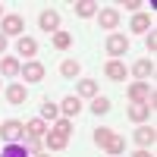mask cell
<instances>
[{
	"label": "cell",
	"instance_id": "cell-1",
	"mask_svg": "<svg viewBox=\"0 0 157 157\" xmlns=\"http://www.w3.org/2000/svg\"><path fill=\"white\" fill-rule=\"evenodd\" d=\"M91 138H94V145H98L101 151H107L110 157H120V154L126 151V138H123L120 132H113V129H94Z\"/></svg>",
	"mask_w": 157,
	"mask_h": 157
},
{
	"label": "cell",
	"instance_id": "cell-2",
	"mask_svg": "<svg viewBox=\"0 0 157 157\" xmlns=\"http://www.w3.org/2000/svg\"><path fill=\"white\" fill-rule=\"evenodd\" d=\"M25 138V123L22 120H3L0 123V141L3 145H19Z\"/></svg>",
	"mask_w": 157,
	"mask_h": 157
},
{
	"label": "cell",
	"instance_id": "cell-3",
	"mask_svg": "<svg viewBox=\"0 0 157 157\" xmlns=\"http://www.w3.org/2000/svg\"><path fill=\"white\" fill-rule=\"evenodd\" d=\"M104 47H107V57H110V60H120V57L129 54V38H126L123 32H110L107 41H104Z\"/></svg>",
	"mask_w": 157,
	"mask_h": 157
},
{
	"label": "cell",
	"instance_id": "cell-4",
	"mask_svg": "<svg viewBox=\"0 0 157 157\" xmlns=\"http://www.w3.org/2000/svg\"><path fill=\"white\" fill-rule=\"evenodd\" d=\"M3 94H6V101L13 104V107H22V104L29 101V85L25 82H10L3 88Z\"/></svg>",
	"mask_w": 157,
	"mask_h": 157
},
{
	"label": "cell",
	"instance_id": "cell-5",
	"mask_svg": "<svg viewBox=\"0 0 157 157\" xmlns=\"http://www.w3.org/2000/svg\"><path fill=\"white\" fill-rule=\"evenodd\" d=\"M22 32H25V22H22V16H3L0 19V35H6V38H22Z\"/></svg>",
	"mask_w": 157,
	"mask_h": 157
},
{
	"label": "cell",
	"instance_id": "cell-6",
	"mask_svg": "<svg viewBox=\"0 0 157 157\" xmlns=\"http://www.w3.org/2000/svg\"><path fill=\"white\" fill-rule=\"evenodd\" d=\"M132 141L138 148H154V141H157V129L148 126V123H138V129L132 132Z\"/></svg>",
	"mask_w": 157,
	"mask_h": 157
},
{
	"label": "cell",
	"instance_id": "cell-7",
	"mask_svg": "<svg viewBox=\"0 0 157 157\" xmlns=\"http://www.w3.org/2000/svg\"><path fill=\"white\" fill-rule=\"evenodd\" d=\"M98 25L104 32H116V25H120V10H113V6H101L98 10Z\"/></svg>",
	"mask_w": 157,
	"mask_h": 157
},
{
	"label": "cell",
	"instance_id": "cell-8",
	"mask_svg": "<svg viewBox=\"0 0 157 157\" xmlns=\"http://www.w3.org/2000/svg\"><path fill=\"white\" fill-rule=\"evenodd\" d=\"M38 29L47 32V35L60 32V13L57 10H41V13H38Z\"/></svg>",
	"mask_w": 157,
	"mask_h": 157
},
{
	"label": "cell",
	"instance_id": "cell-9",
	"mask_svg": "<svg viewBox=\"0 0 157 157\" xmlns=\"http://www.w3.org/2000/svg\"><path fill=\"white\" fill-rule=\"evenodd\" d=\"M22 82L25 85H35V82H41V78H44V66H41V63H38V60H29V63H22Z\"/></svg>",
	"mask_w": 157,
	"mask_h": 157
},
{
	"label": "cell",
	"instance_id": "cell-10",
	"mask_svg": "<svg viewBox=\"0 0 157 157\" xmlns=\"http://www.w3.org/2000/svg\"><path fill=\"white\" fill-rule=\"evenodd\" d=\"M154 72H157V66H154V60H151V57H141L135 66H132V75L138 78V82H151Z\"/></svg>",
	"mask_w": 157,
	"mask_h": 157
},
{
	"label": "cell",
	"instance_id": "cell-11",
	"mask_svg": "<svg viewBox=\"0 0 157 157\" xmlns=\"http://www.w3.org/2000/svg\"><path fill=\"white\" fill-rule=\"evenodd\" d=\"M16 54H19V57H25V63L35 60V54H38V41H35V38H29V35L16 38Z\"/></svg>",
	"mask_w": 157,
	"mask_h": 157
},
{
	"label": "cell",
	"instance_id": "cell-12",
	"mask_svg": "<svg viewBox=\"0 0 157 157\" xmlns=\"http://www.w3.org/2000/svg\"><path fill=\"white\" fill-rule=\"evenodd\" d=\"M151 82H132V85H129V91H126V94H129V104H141V101H148V94H151Z\"/></svg>",
	"mask_w": 157,
	"mask_h": 157
},
{
	"label": "cell",
	"instance_id": "cell-13",
	"mask_svg": "<svg viewBox=\"0 0 157 157\" xmlns=\"http://www.w3.org/2000/svg\"><path fill=\"white\" fill-rule=\"evenodd\" d=\"M98 10H101L98 0H75V3H72V13H75L78 19H91V16H98Z\"/></svg>",
	"mask_w": 157,
	"mask_h": 157
},
{
	"label": "cell",
	"instance_id": "cell-14",
	"mask_svg": "<svg viewBox=\"0 0 157 157\" xmlns=\"http://www.w3.org/2000/svg\"><path fill=\"white\" fill-rule=\"evenodd\" d=\"M98 94H101V88H98L94 78H82V82L75 85V98L78 101H91V98H98Z\"/></svg>",
	"mask_w": 157,
	"mask_h": 157
},
{
	"label": "cell",
	"instance_id": "cell-15",
	"mask_svg": "<svg viewBox=\"0 0 157 157\" xmlns=\"http://www.w3.org/2000/svg\"><path fill=\"white\" fill-rule=\"evenodd\" d=\"M104 75L110 82H126V63L123 60H107L104 63Z\"/></svg>",
	"mask_w": 157,
	"mask_h": 157
},
{
	"label": "cell",
	"instance_id": "cell-16",
	"mask_svg": "<svg viewBox=\"0 0 157 157\" xmlns=\"http://www.w3.org/2000/svg\"><path fill=\"white\" fill-rule=\"evenodd\" d=\"M66 145H69V138L66 135H57L54 129L44 135V151H50V154H60V151H66Z\"/></svg>",
	"mask_w": 157,
	"mask_h": 157
},
{
	"label": "cell",
	"instance_id": "cell-17",
	"mask_svg": "<svg viewBox=\"0 0 157 157\" xmlns=\"http://www.w3.org/2000/svg\"><path fill=\"white\" fill-rule=\"evenodd\" d=\"M151 107H148V104L145 101H141V104H129V110H126V116H129V120H132V123H148L151 120Z\"/></svg>",
	"mask_w": 157,
	"mask_h": 157
},
{
	"label": "cell",
	"instance_id": "cell-18",
	"mask_svg": "<svg viewBox=\"0 0 157 157\" xmlns=\"http://www.w3.org/2000/svg\"><path fill=\"white\" fill-rule=\"evenodd\" d=\"M78 113H82V101H78L75 94H69V98H63V101H60V116L72 120V116H78Z\"/></svg>",
	"mask_w": 157,
	"mask_h": 157
},
{
	"label": "cell",
	"instance_id": "cell-19",
	"mask_svg": "<svg viewBox=\"0 0 157 157\" xmlns=\"http://www.w3.org/2000/svg\"><path fill=\"white\" fill-rule=\"evenodd\" d=\"M50 132V129H47V123L41 120V116H38V120H29V123H25V135H29V138H44Z\"/></svg>",
	"mask_w": 157,
	"mask_h": 157
},
{
	"label": "cell",
	"instance_id": "cell-20",
	"mask_svg": "<svg viewBox=\"0 0 157 157\" xmlns=\"http://www.w3.org/2000/svg\"><path fill=\"white\" fill-rule=\"evenodd\" d=\"M0 72H3L6 78H16V75L22 72V63H19L16 57H0Z\"/></svg>",
	"mask_w": 157,
	"mask_h": 157
},
{
	"label": "cell",
	"instance_id": "cell-21",
	"mask_svg": "<svg viewBox=\"0 0 157 157\" xmlns=\"http://www.w3.org/2000/svg\"><path fill=\"white\" fill-rule=\"evenodd\" d=\"M41 120H44V123H47V120L57 123V120H60V104H54L50 98H44V101H41Z\"/></svg>",
	"mask_w": 157,
	"mask_h": 157
},
{
	"label": "cell",
	"instance_id": "cell-22",
	"mask_svg": "<svg viewBox=\"0 0 157 157\" xmlns=\"http://www.w3.org/2000/svg\"><path fill=\"white\" fill-rule=\"evenodd\" d=\"M88 110L94 113V116H104V113H110V110H113V104H110V98H104V94H98V98H91V104H88Z\"/></svg>",
	"mask_w": 157,
	"mask_h": 157
},
{
	"label": "cell",
	"instance_id": "cell-23",
	"mask_svg": "<svg viewBox=\"0 0 157 157\" xmlns=\"http://www.w3.org/2000/svg\"><path fill=\"white\" fill-rule=\"evenodd\" d=\"M78 72H82V63H78L75 57H66V60L60 63V75H63V78H75Z\"/></svg>",
	"mask_w": 157,
	"mask_h": 157
},
{
	"label": "cell",
	"instance_id": "cell-24",
	"mask_svg": "<svg viewBox=\"0 0 157 157\" xmlns=\"http://www.w3.org/2000/svg\"><path fill=\"white\" fill-rule=\"evenodd\" d=\"M50 44H54L57 50H69L72 47V35L69 32H54L50 35Z\"/></svg>",
	"mask_w": 157,
	"mask_h": 157
},
{
	"label": "cell",
	"instance_id": "cell-25",
	"mask_svg": "<svg viewBox=\"0 0 157 157\" xmlns=\"http://www.w3.org/2000/svg\"><path fill=\"white\" fill-rule=\"evenodd\" d=\"M151 29V16L148 13H135L132 16V32H148Z\"/></svg>",
	"mask_w": 157,
	"mask_h": 157
},
{
	"label": "cell",
	"instance_id": "cell-26",
	"mask_svg": "<svg viewBox=\"0 0 157 157\" xmlns=\"http://www.w3.org/2000/svg\"><path fill=\"white\" fill-rule=\"evenodd\" d=\"M0 157H32V154L25 151V145H3Z\"/></svg>",
	"mask_w": 157,
	"mask_h": 157
},
{
	"label": "cell",
	"instance_id": "cell-27",
	"mask_svg": "<svg viewBox=\"0 0 157 157\" xmlns=\"http://www.w3.org/2000/svg\"><path fill=\"white\" fill-rule=\"evenodd\" d=\"M50 129H54L57 135H66V138H69V135H72V120H66V116H60V120H57L54 126H50Z\"/></svg>",
	"mask_w": 157,
	"mask_h": 157
},
{
	"label": "cell",
	"instance_id": "cell-28",
	"mask_svg": "<svg viewBox=\"0 0 157 157\" xmlns=\"http://www.w3.org/2000/svg\"><path fill=\"white\" fill-rule=\"evenodd\" d=\"M145 47H148V54H151V60H154V54H157V32H154V29L145 35Z\"/></svg>",
	"mask_w": 157,
	"mask_h": 157
},
{
	"label": "cell",
	"instance_id": "cell-29",
	"mask_svg": "<svg viewBox=\"0 0 157 157\" xmlns=\"http://www.w3.org/2000/svg\"><path fill=\"white\" fill-rule=\"evenodd\" d=\"M120 6H126L129 13H138L141 10V0H126V3H120Z\"/></svg>",
	"mask_w": 157,
	"mask_h": 157
},
{
	"label": "cell",
	"instance_id": "cell-30",
	"mask_svg": "<svg viewBox=\"0 0 157 157\" xmlns=\"http://www.w3.org/2000/svg\"><path fill=\"white\" fill-rule=\"evenodd\" d=\"M129 157H154V154H151V148H138V151H132Z\"/></svg>",
	"mask_w": 157,
	"mask_h": 157
},
{
	"label": "cell",
	"instance_id": "cell-31",
	"mask_svg": "<svg viewBox=\"0 0 157 157\" xmlns=\"http://www.w3.org/2000/svg\"><path fill=\"white\" fill-rule=\"evenodd\" d=\"M6 47H10V38L0 35V57H6Z\"/></svg>",
	"mask_w": 157,
	"mask_h": 157
},
{
	"label": "cell",
	"instance_id": "cell-32",
	"mask_svg": "<svg viewBox=\"0 0 157 157\" xmlns=\"http://www.w3.org/2000/svg\"><path fill=\"white\" fill-rule=\"evenodd\" d=\"M35 157H50V151H41V154H35Z\"/></svg>",
	"mask_w": 157,
	"mask_h": 157
},
{
	"label": "cell",
	"instance_id": "cell-33",
	"mask_svg": "<svg viewBox=\"0 0 157 157\" xmlns=\"http://www.w3.org/2000/svg\"><path fill=\"white\" fill-rule=\"evenodd\" d=\"M0 19H3V3H0Z\"/></svg>",
	"mask_w": 157,
	"mask_h": 157
},
{
	"label": "cell",
	"instance_id": "cell-34",
	"mask_svg": "<svg viewBox=\"0 0 157 157\" xmlns=\"http://www.w3.org/2000/svg\"><path fill=\"white\" fill-rule=\"evenodd\" d=\"M0 88H3V82H0Z\"/></svg>",
	"mask_w": 157,
	"mask_h": 157
}]
</instances>
